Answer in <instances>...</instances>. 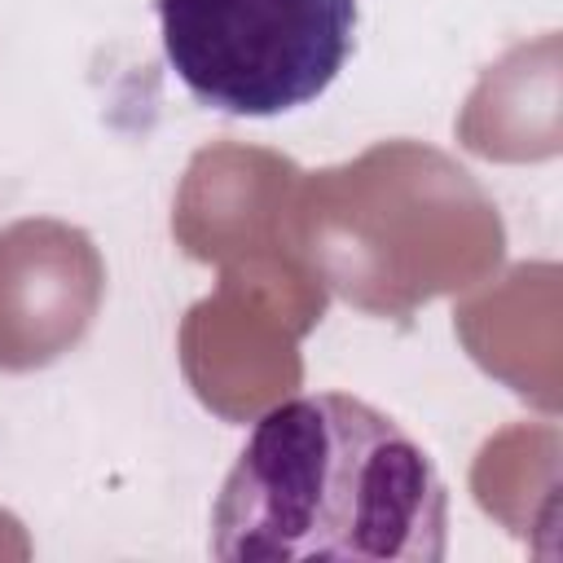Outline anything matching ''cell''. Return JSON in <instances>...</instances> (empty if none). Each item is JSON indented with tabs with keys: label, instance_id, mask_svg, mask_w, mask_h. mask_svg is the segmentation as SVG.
Here are the masks:
<instances>
[{
	"label": "cell",
	"instance_id": "cell-1",
	"mask_svg": "<svg viewBox=\"0 0 563 563\" xmlns=\"http://www.w3.org/2000/svg\"><path fill=\"white\" fill-rule=\"evenodd\" d=\"M211 554L405 559L449 554V488L431 453L347 391H308L251 427L211 506Z\"/></svg>",
	"mask_w": 563,
	"mask_h": 563
},
{
	"label": "cell",
	"instance_id": "cell-2",
	"mask_svg": "<svg viewBox=\"0 0 563 563\" xmlns=\"http://www.w3.org/2000/svg\"><path fill=\"white\" fill-rule=\"evenodd\" d=\"M172 75L233 119L312 106L356 53V0H154Z\"/></svg>",
	"mask_w": 563,
	"mask_h": 563
}]
</instances>
